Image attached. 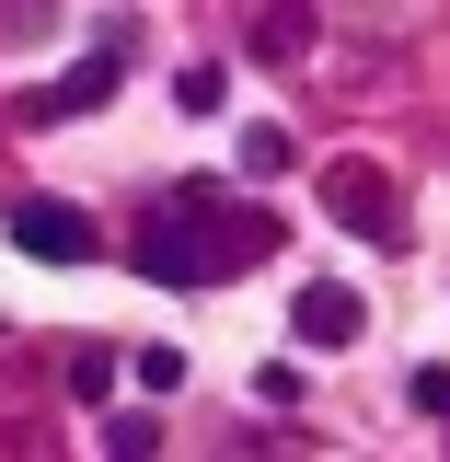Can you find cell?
Listing matches in <instances>:
<instances>
[{
  "label": "cell",
  "mask_w": 450,
  "mask_h": 462,
  "mask_svg": "<svg viewBox=\"0 0 450 462\" xmlns=\"http://www.w3.org/2000/svg\"><path fill=\"white\" fill-rule=\"evenodd\" d=\"M289 324H300L312 346H358V289H346V278H312L300 300H289Z\"/></svg>",
  "instance_id": "obj_5"
},
{
  "label": "cell",
  "mask_w": 450,
  "mask_h": 462,
  "mask_svg": "<svg viewBox=\"0 0 450 462\" xmlns=\"http://www.w3.org/2000/svg\"><path fill=\"white\" fill-rule=\"evenodd\" d=\"M69 393H81V404L115 393V346H69Z\"/></svg>",
  "instance_id": "obj_8"
},
{
  "label": "cell",
  "mask_w": 450,
  "mask_h": 462,
  "mask_svg": "<svg viewBox=\"0 0 450 462\" xmlns=\"http://www.w3.org/2000/svg\"><path fill=\"white\" fill-rule=\"evenodd\" d=\"M127 370H139V393H173V382H185V346H139Z\"/></svg>",
  "instance_id": "obj_10"
},
{
  "label": "cell",
  "mask_w": 450,
  "mask_h": 462,
  "mask_svg": "<svg viewBox=\"0 0 450 462\" xmlns=\"http://www.w3.org/2000/svg\"><path fill=\"white\" fill-rule=\"evenodd\" d=\"M312 47H324L312 0H266V12H254V35H243V58H254V69H300Z\"/></svg>",
  "instance_id": "obj_3"
},
{
  "label": "cell",
  "mask_w": 450,
  "mask_h": 462,
  "mask_svg": "<svg viewBox=\"0 0 450 462\" xmlns=\"http://www.w3.org/2000/svg\"><path fill=\"white\" fill-rule=\"evenodd\" d=\"M115 58H127V35H105V47L81 58V69H58V81H35V93H23V127H58V116L105 105V93H115Z\"/></svg>",
  "instance_id": "obj_2"
},
{
  "label": "cell",
  "mask_w": 450,
  "mask_h": 462,
  "mask_svg": "<svg viewBox=\"0 0 450 462\" xmlns=\"http://www.w3.org/2000/svg\"><path fill=\"white\" fill-rule=\"evenodd\" d=\"M58 35V0H0V47H47Z\"/></svg>",
  "instance_id": "obj_6"
},
{
  "label": "cell",
  "mask_w": 450,
  "mask_h": 462,
  "mask_svg": "<svg viewBox=\"0 0 450 462\" xmlns=\"http://www.w3.org/2000/svg\"><path fill=\"white\" fill-rule=\"evenodd\" d=\"M220 93H231L220 69H173V105H185V116H220Z\"/></svg>",
  "instance_id": "obj_9"
},
{
  "label": "cell",
  "mask_w": 450,
  "mask_h": 462,
  "mask_svg": "<svg viewBox=\"0 0 450 462\" xmlns=\"http://www.w3.org/2000/svg\"><path fill=\"white\" fill-rule=\"evenodd\" d=\"M231 162H243V173H289V162H300V139H289V127H243Z\"/></svg>",
  "instance_id": "obj_7"
},
{
  "label": "cell",
  "mask_w": 450,
  "mask_h": 462,
  "mask_svg": "<svg viewBox=\"0 0 450 462\" xmlns=\"http://www.w3.org/2000/svg\"><path fill=\"white\" fill-rule=\"evenodd\" d=\"M324 208L381 243V231H393V173H381V162H335V173H324Z\"/></svg>",
  "instance_id": "obj_4"
},
{
  "label": "cell",
  "mask_w": 450,
  "mask_h": 462,
  "mask_svg": "<svg viewBox=\"0 0 450 462\" xmlns=\"http://www.w3.org/2000/svg\"><path fill=\"white\" fill-rule=\"evenodd\" d=\"M12 243H23L35 266H81V254H93V208H69V197H23V208H12Z\"/></svg>",
  "instance_id": "obj_1"
}]
</instances>
